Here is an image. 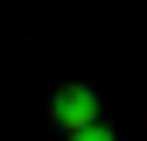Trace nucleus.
I'll use <instances>...</instances> for the list:
<instances>
[{
  "label": "nucleus",
  "mask_w": 147,
  "mask_h": 141,
  "mask_svg": "<svg viewBox=\"0 0 147 141\" xmlns=\"http://www.w3.org/2000/svg\"><path fill=\"white\" fill-rule=\"evenodd\" d=\"M49 113H56V127L77 134V141H112V120L98 113V92H91V85H63Z\"/></svg>",
  "instance_id": "obj_1"
}]
</instances>
